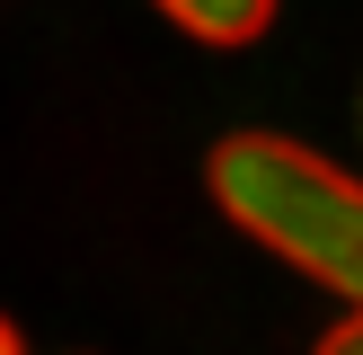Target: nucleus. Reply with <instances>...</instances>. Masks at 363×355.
<instances>
[{"instance_id": "f257e3e1", "label": "nucleus", "mask_w": 363, "mask_h": 355, "mask_svg": "<svg viewBox=\"0 0 363 355\" xmlns=\"http://www.w3.org/2000/svg\"><path fill=\"white\" fill-rule=\"evenodd\" d=\"M204 178H213V204L257 248L328 284L337 302H363V178H346L293 133H222Z\"/></svg>"}, {"instance_id": "7ed1b4c3", "label": "nucleus", "mask_w": 363, "mask_h": 355, "mask_svg": "<svg viewBox=\"0 0 363 355\" xmlns=\"http://www.w3.org/2000/svg\"><path fill=\"white\" fill-rule=\"evenodd\" d=\"M328 355H363V302H354V320H337V329H328Z\"/></svg>"}, {"instance_id": "20e7f679", "label": "nucleus", "mask_w": 363, "mask_h": 355, "mask_svg": "<svg viewBox=\"0 0 363 355\" xmlns=\"http://www.w3.org/2000/svg\"><path fill=\"white\" fill-rule=\"evenodd\" d=\"M0 355H18V329H9V320H0Z\"/></svg>"}, {"instance_id": "f03ea898", "label": "nucleus", "mask_w": 363, "mask_h": 355, "mask_svg": "<svg viewBox=\"0 0 363 355\" xmlns=\"http://www.w3.org/2000/svg\"><path fill=\"white\" fill-rule=\"evenodd\" d=\"M151 9H169L186 36H204V45H257L266 27H275V0H151Z\"/></svg>"}]
</instances>
